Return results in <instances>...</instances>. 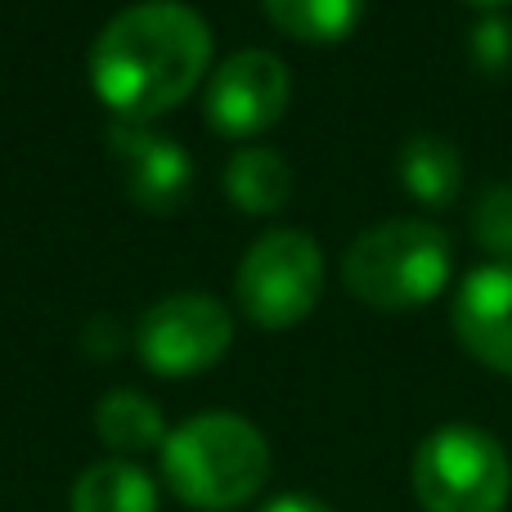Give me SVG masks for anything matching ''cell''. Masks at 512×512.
<instances>
[{
  "instance_id": "1",
  "label": "cell",
  "mask_w": 512,
  "mask_h": 512,
  "mask_svg": "<svg viewBox=\"0 0 512 512\" xmlns=\"http://www.w3.org/2000/svg\"><path fill=\"white\" fill-rule=\"evenodd\" d=\"M212 68V27L180 0L131 5L90 45V86L117 122H153L198 90Z\"/></svg>"
},
{
  "instance_id": "2",
  "label": "cell",
  "mask_w": 512,
  "mask_h": 512,
  "mask_svg": "<svg viewBox=\"0 0 512 512\" xmlns=\"http://www.w3.org/2000/svg\"><path fill=\"white\" fill-rule=\"evenodd\" d=\"M162 477L180 504L198 512H234L261 495L270 477V445L239 414H198L167 432Z\"/></svg>"
},
{
  "instance_id": "3",
  "label": "cell",
  "mask_w": 512,
  "mask_h": 512,
  "mask_svg": "<svg viewBox=\"0 0 512 512\" xmlns=\"http://www.w3.org/2000/svg\"><path fill=\"white\" fill-rule=\"evenodd\" d=\"M342 279L373 310L427 306L450 279V239L432 221H382L346 248Z\"/></svg>"
},
{
  "instance_id": "4",
  "label": "cell",
  "mask_w": 512,
  "mask_h": 512,
  "mask_svg": "<svg viewBox=\"0 0 512 512\" xmlns=\"http://www.w3.org/2000/svg\"><path fill=\"white\" fill-rule=\"evenodd\" d=\"M409 481L423 512H504L512 459L486 427L445 423L418 445Z\"/></svg>"
},
{
  "instance_id": "5",
  "label": "cell",
  "mask_w": 512,
  "mask_h": 512,
  "mask_svg": "<svg viewBox=\"0 0 512 512\" xmlns=\"http://www.w3.org/2000/svg\"><path fill=\"white\" fill-rule=\"evenodd\" d=\"M234 292L252 324L292 328L324 292V252L306 230H270L239 261Z\"/></svg>"
},
{
  "instance_id": "6",
  "label": "cell",
  "mask_w": 512,
  "mask_h": 512,
  "mask_svg": "<svg viewBox=\"0 0 512 512\" xmlns=\"http://www.w3.org/2000/svg\"><path fill=\"white\" fill-rule=\"evenodd\" d=\"M234 342V319L207 292H176L162 297L158 306H149V315L140 319V360L149 364L158 378H189L203 373L230 351Z\"/></svg>"
},
{
  "instance_id": "7",
  "label": "cell",
  "mask_w": 512,
  "mask_h": 512,
  "mask_svg": "<svg viewBox=\"0 0 512 512\" xmlns=\"http://www.w3.org/2000/svg\"><path fill=\"white\" fill-rule=\"evenodd\" d=\"M288 95L292 77L279 54L239 50L212 72L203 113L212 122V131L230 135V140H248V135H261L279 122L283 108H288Z\"/></svg>"
},
{
  "instance_id": "8",
  "label": "cell",
  "mask_w": 512,
  "mask_h": 512,
  "mask_svg": "<svg viewBox=\"0 0 512 512\" xmlns=\"http://www.w3.org/2000/svg\"><path fill=\"white\" fill-rule=\"evenodd\" d=\"M108 149L126 180V198L140 212L171 216L194 194V162L176 140L153 131L149 122H113L108 126Z\"/></svg>"
},
{
  "instance_id": "9",
  "label": "cell",
  "mask_w": 512,
  "mask_h": 512,
  "mask_svg": "<svg viewBox=\"0 0 512 512\" xmlns=\"http://www.w3.org/2000/svg\"><path fill=\"white\" fill-rule=\"evenodd\" d=\"M454 333L486 369L512 378V265H481L454 297Z\"/></svg>"
},
{
  "instance_id": "10",
  "label": "cell",
  "mask_w": 512,
  "mask_h": 512,
  "mask_svg": "<svg viewBox=\"0 0 512 512\" xmlns=\"http://www.w3.org/2000/svg\"><path fill=\"white\" fill-rule=\"evenodd\" d=\"M72 512H158V486L131 459L90 463L68 495Z\"/></svg>"
},
{
  "instance_id": "11",
  "label": "cell",
  "mask_w": 512,
  "mask_h": 512,
  "mask_svg": "<svg viewBox=\"0 0 512 512\" xmlns=\"http://www.w3.org/2000/svg\"><path fill=\"white\" fill-rule=\"evenodd\" d=\"M400 185L427 207H445L463 189V158L445 135H409L400 144Z\"/></svg>"
},
{
  "instance_id": "12",
  "label": "cell",
  "mask_w": 512,
  "mask_h": 512,
  "mask_svg": "<svg viewBox=\"0 0 512 512\" xmlns=\"http://www.w3.org/2000/svg\"><path fill=\"white\" fill-rule=\"evenodd\" d=\"M225 194L239 212L270 216L292 198V171L274 149H239L225 167Z\"/></svg>"
},
{
  "instance_id": "13",
  "label": "cell",
  "mask_w": 512,
  "mask_h": 512,
  "mask_svg": "<svg viewBox=\"0 0 512 512\" xmlns=\"http://www.w3.org/2000/svg\"><path fill=\"white\" fill-rule=\"evenodd\" d=\"M95 432L108 450L144 454V450H153V445L162 450V441H167V418H162V409L153 405L149 396L122 387V391H108L95 405Z\"/></svg>"
},
{
  "instance_id": "14",
  "label": "cell",
  "mask_w": 512,
  "mask_h": 512,
  "mask_svg": "<svg viewBox=\"0 0 512 512\" xmlns=\"http://www.w3.org/2000/svg\"><path fill=\"white\" fill-rule=\"evenodd\" d=\"M261 5L279 32L315 45L351 36L364 14V0H261Z\"/></svg>"
},
{
  "instance_id": "15",
  "label": "cell",
  "mask_w": 512,
  "mask_h": 512,
  "mask_svg": "<svg viewBox=\"0 0 512 512\" xmlns=\"http://www.w3.org/2000/svg\"><path fill=\"white\" fill-rule=\"evenodd\" d=\"M472 234L486 252L504 256V265H512V185H490L486 194L472 207Z\"/></svg>"
},
{
  "instance_id": "16",
  "label": "cell",
  "mask_w": 512,
  "mask_h": 512,
  "mask_svg": "<svg viewBox=\"0 0 512 512\" xmlns=\"http://www.w3.org/2000/svg\"><path fill=\"white\" fill-rule=\"evenodd\" d=\"M472 59H477V68H490V72L504 68L512 59V23L486 18V23L472 27Z\"/></svg>"
},
{
  "instance_id": "17",
  "label": "cell",
  "mask_w": 512,
  "mask_h": 512,
  "mask_svg": "<svg viewBox=\"0 0 512 512\" xmlns=\"http://www.w3.org/2000/svg\"><path fill=\"white\" fill-rule=\"evenodd\" d=\"M256 512H333L324 504V499H315V495H279V499H270L265 508H256Z\"/></svg>"
},
{
  "instance_id": "18",
  "label": "cell",
  "mask_w": 512,
  "mask_h": 512,
  "mask_svg": "<svg viewBox=\"0 0 512 512\" xmlns=\"http://www.w3.org/2000/svg\"><path fill=\"white\" fill-rule=\"evenodd\" d=\"M468 5H477V9H504V5H512V0H468Z\"/></svg>"
}]
</instances>
